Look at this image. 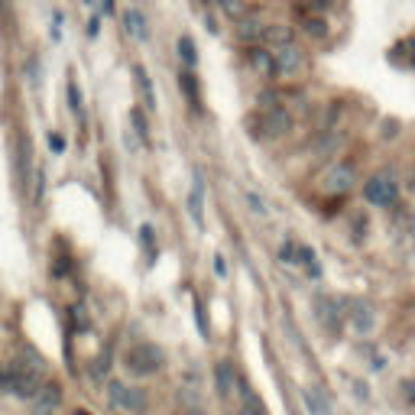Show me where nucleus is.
Wrapping results in <instances>:
<instances>
[{
    "label": "nucleus",
    "instance_id": "obj_1",
    "mask_svg": "<svg viewBox=\"0 0 415 415\" xmlns=\"http://www.w3.org/2000/svg\"><path fill=\"white\" fill-rule=\"evenodd\" d=\"M162 364H166V354H162V348H156V344H133V348L124 354V367H127L133 376H153V373L162 370Z\"/></svg>",
    "mask_w": 415,
    "mask_h": 415
},
{
    "label": "nucleus",
    "instance_id": "obj_2",
    "mask_svg": "<svg viewBox=\"0 0 415 415\" xmlns=\"http://www.w3.org/2000/svg\"><path fill=\"white\" fill-rule=\"evenodd\" d=\"M270 52H272L276 78L296 75V72H302V65H305V52H302V46L296 43V36H292V39H282V43H272Z\"/></svg>",
    "mask_w": 415,
    "mask_h": 415
},
{
    "label": "nucleus",
    "instance_id": "obj_3",
    "mask_svg": "<svg viewBox=\"0 0 415 415\" xmlns=\"http://www.w3.org/2000/svg\"><path fill=\"white\" fill-rule=\"evenodd\" d=\"M13 169H17V188L26 192L29 182H33V143H29V136L26 130L17 133V146H13Z\"/></svg>",
    "mask_w": 415,
    "mask_h": 415
},
{
    "label": "nucleus",
    "instance_id": "obj_4",
    "mask_svg": "<svg viewBox=\"0 0 415 415\" xmlns=\"http://www.w3.org/2000/svg\"><path fill=\"white\" fill-rule=\"evenodd\" d=\"M396 195H399V185H396V178H393V172H376L364 185V198L370 204H380V208H390L396 202Z\"/></svg>",
    "mask_w": 415,
    "mask_h": 415
},
{
    "label": "nucleus",
    "instance_id": "obj_5",
    "mask_svg": "<svg viewBox=\"0 0 415 415\" xmlns=\"http://www.w3.org/2000/svg\"><path fill=\"white\" fill-rule=\"evenodd\" d=\"M107 396H110V406H117L124 409V412L136 415V412H143L146 409V396L143 390H136V386H127V383H110L107 386Z\"/></svg>",
    "mask_w": 415,
    "mask_h": 415
},
{
    "label": "nucleus",
    "instance_id": "obj_6",
    "mask_svg": "<svg viewBox=\"0 0 415 415\" xmlns=\"http://www.w3.org/2000/svg\"><path fill=\"white\" fill-rule=\"evenodd\" d=\"M357 182V172L350 162H334L328 172H324L322 178V188L328 192V195H344V192H350Z\"/></svg>",
    "mask_w": 415,
    "mask_h": 415
},
{
    "label": "nucleus",
    "instance_id": "obj_7",
    "mask_svg": "<svg viewBox=\"0 0 415 415\" xmlns=\"http://www.w3.org/2000/svg\"><path fill=\"white\" fill-rule=\"evenodd\" d=\"M289 127H292V117H289L282 107L270 104V107H263V114H260V130H256V133H263V136H282Z\"/></svg>",
    "mask_w": 415,
    "mask_h": 415
},
{
    "label": "nucleus",
    "instance_id": "obj_8",
    "mask_svg": "<svg viewBox=\"0 0 415 415\" xmlns=\"http://www.w3.org/2000/svg\"><path fill=\"white\" fill-rule=\"evenodd\" d=\"M263 29H266V23H260L256 17H250V13H244L240 20H234V36H237V43H263Z\"/></svg>",
    "mask_w": 415,
    "mask_h": 415
},
{
    "label": "nucleus",
    "instance_id": "obj_9",
    "mask_svg": "<svg viewBox=\"0 0 415 415\" xmlns=\"http://www.w3.org/2000/svg\"><path fill=\"white\" fill-rule=\"evenodd\" d=\"M246 59H250V65H253L260 75H266V78L276 75V68H272V52H270V46L253 43V46H250V52H246Z\"/></svg>",
    "mask_w": 415,
    "mask_h": 415
},
{
    "label": "nucleus",
    "instance_id": "obj_10",
    "mask_svg": "<svg viewBox=\"0 0 415 415\" xmlns=\"http://www.w3.org/2000/svg\"><path fill=\"white\" fill-rule=\"evenodd\" d=\"M36 406H39V415H49L52 409L62 402V390L59 383H46V386H39V393H36Z\"/></svg>",
    "mask_w": 415,
    "mask_h": 415
},
{
    "label": "nucleus",
    "instance_id": "obj_11",
    "mask_svg": "<svg viewBox=\"0 0 415 415\" xmlns=\"http://www.w3.org/2000/svg\"><path fill=\"white\" fill-rule=\"evenodd\" d=\"M214 380H218V393L224 399L234 393V386H237V373H234V364L230 360H220L218 370H214Z\"/></svg>",
    "mask_w": 415,
    "mask_h": 415
},
{
    "label": "nucleus",
    "instance_id": "obj_12",
    "mask_svg": "<svg viewBox=\"0 0 415 415\" xmlns=\"http://www.w3.org/2000/svg\"><path fill=\"white\" fill-rule=\"evenodd\" d=\"M124 26H127V33L133 39H150V29H146V17L140 13L136 7H127L124 10Z\"/></svg>",
    "mask_w": 415,
    "mask_h": 415
},
{
    "label": "nucleus",
    "instance_id": "obj_13",
    "mask_svg": "<svg viewBox=\"0 0 415 415\" xmlns=\"http://www.w3.org/2000/svg\"><path fill=\"white\" fill-rule=\"evenodd\" d=\"M133 75H136V88H140V94H143V104L150 110H156V91H153L150 75H146V68L143 65H133Z\"/></svg>",
    "mask_w": 415,
    "mask_h": 415
},
{
    "label": "nucleus",
    "instance_id": "obj_14",
    "mask_svg": "<svg viewBox=\"0 0 415 415\" xmlns=\"http://www.w3.org/2000/svg\"><path fill=\"white\" fill-rule=\"evenodd\" d=\"M178 88L185 91V98H188V104L198 110V104H202V98H198V81H195V75H192V68H185L182 75H178Z\"/></svg>",
    "mask_w": 415,
    "mask_h": 415
},
{
    "label": "nucleus",
    "instance_id": "obj_15",
    "mask_svg": "<svg viewBox=\"0 0 415 415\" xmlns=\"http://www.w3.org/2000/svg\"><path fill=\"white\" fill-rule=\"evenodd\" d=\"M240 396H244V412L240 415H266V406H263L260 396H256L246 383H240Z\"/></svg>",
    "mask_w": 415,
    "mask_h": 415
},
{
    "label": "nucleus",
    "instance_id": "obj_16",
    "mask_svg": "<svg viewBox=\"0 0 415 415\" xmlns=\"http://www.w3.org/2000/svg\"><path fill=\"white\" fill-rule=\"evenodd\" d=\"M302 29H305V36H312V39H324V36H328V23H324L318 13H305V17H302Z\"/></svg>",
    "mask_w": 415,
    "mask_h": 415
},
{
    "label": "nucleus",
    "instance_id": "obj_17",
    "mask_svg": "<svg viewBox=\"0 0 415 415\" xmlns=\"http://www.w3.org/2000/svg\"><path fill=\"white\" fill-rule=\"evenodd\" d=\"M17 360H20L23 367H29V370H36V373H46V357H43V354H36L33 348H23Z\"/></svg>",
    "mask_w": 415,
    "mask_h": 415
},
{
    "label": "nucleus",
    "instance_id": "obj_18",
    "mask_svg": "<svg viewBox=\"0 0 415 415\" xmlns=\"http://www.w3.org/2000/svg\"><path fill=\"white\" fill-rule=\"evenodd\" d=\"M214 4H218V10H220V13H224L228 20H240V17L246 13V4H244V0H214Z\"/></svg>",
    "mask_w": 415,
    "mask_h": 415
},
{
    "label": "nucleus",
    "instance_id": "obj_19",
    "mask_svg": "<svg viewBox=\"0 0 415 415\" xmlns=\"http://www.w3.org/2000/svg\"><path fill=\"white\" fill-rule=\"evenodd\" d=\"M178 59L185 62V68H195L198 52H195V43H192V36H182V39H178Z\"/></svg>",
    "mask_w": 415,
    "mask_h": 415
},
{
    "label": "nucleus",
    "instance_id": "obj_20",
    "mask_svg": "<svg viewBox=\"0 0 415 415\" xmlns=\"http://www.w3.org/2000/svg\"><path fill=\"white\" fill-rule=\"evenodd\" d=\"M302 399H305V406L312 409L315 415L328 412V406H324V399H322V393H318V390H305V393H302Z\"/></svg>",
    "mask_w": 415,
    "mask_h": 415
},
{
    "label": "nucleus",
    "instance_id": "obj_21",
    "mask_svg": "<svg viewBox=\"0 0 415 415\" xmlns=\"http://www.w3.org/2000/svg\"><path fill=\"white\" fill-rule=\"evenodd\" d=\"M354 324H357V331H370V324H373V318H370V308L367 305H357L354 308Z\"/></svg>",
    "mask_w": 415,
    "mask_h": 415
},
{
    "label": "nucleus",
    "instance_id": "obj_22",
    "mask_svg": "<svg viewBox=\"0 0 415 415\" xmlns=\"http://www.w3.org/2000/svg\"><path fill=\"white\" fill-rule=\"evenodd\" d=\"M130 120H133V127H136V136L146 143V140H150V127H146L143 114H140V110H130Z\"/></svg>",
    "mask_w": 415,
    "mask_h": 415
},
{
    "label": "nucleus",
    "instance_id": "obj_23",
    "mask_svg": "<svg viewBox=\"0 0 415 415\" xmlns=\"http://www.w3.org/2000/svg\"><path fill=\"white\" fill-rule=\"evenodd\" d=\"M68 107H72L78 117H81V91H78L75 81H68Z\"/></svg>",
    "mask_w": 415,
    "mask_h": 415
},
{
    "label": "nucleus",
    "instance_id": "obj_24",
    "mask_svg": "<svg viewBox=\"0 0 415 415\" xmlns=\"http://www.w3.org/2000/svg\"><path fill=\"white\" fill-rule=\"evenodd\" d=\"M305 4L315 10V13H322V10H331V7H334L338 0H305Z\"/></svg>",
    "mask_w": 415,
    "mask_h": 415
},
{
    "label": "nucleus",
    "instance_id": "obj_25",
    "mask_svg": "<svg viewBox=\"0 0 415 415\" xmlns=\"http://www.w3.org/2000/svg\"><path fill=\"white\" fill-rule=\"evenodd\" d=\"M49 146H52V153H62V150H65V140H62L59 133H49Z\"/></svg>",
    "mask_w": 415,
    "mask_h": 415
},
{
    "label": "nucleus",
    "instance_id": "obj_26",
    "mask_svg": "<svg viewBox=\"0 0 415 415\" xmlns=\"http://www.w3.org/2000/svg\"><path fill=\"white\" fill-rule=\"evenodd\" d=\"M246 198H250V204H253V211L266 214V202H263V198H256V195H253V192H250V195H246Z\"/></svg>",
    "mask_w": 415,
    "mask_h": 415
},
{
    "label": "nucleus",
    "instance_id": "obj_27",
    "mask_svg": "<svg viewBox=\"0 0 415 415\" xmlns=\"http://www.w3.org/2000/svg\"><path fill=\"white\" fill-rule=\"evenodd\" d=\"M98 29H101V20H98V17H91V20H88V36L94 39V36H98Z\"/></svg>",
    "mask_w": 415,
    "mask_h": 415
},
{
    "label": "nucleus",
    "instance_id": "obj_28",
    "mask_svg": "<svg viewBox=\"0 0 415 415\" xmlns=\"http://www.w3.org/2000/svg\"><path fill=\"white\" fill-rule=\"evenodd\" d=\"M292 256H296V246H292V244H286V246H282V260H286V263H296Z\"/></svg>",
    "mask_w": 415,
    "mask_h": 415
},
{
    "label": "nucleus",
    "instance_id": "obj_29",
    "mask_svg": "<svg viewBox=\"0 0 415 415\" xmlns=\"http://www.w3.org/2000/svg\"><path fill=\"white\" fill-rule=\"evenodd\" d=\"M104 10L110 13V10H114V0H104Z\"/></svg>",
    "mask_w": 415,
    "mask_h": 415
},
{
    "label": "nucleus",
    "instance_id": "obj_30",
    "mask_svg": "<svg viewBox=\"0 0 415 415\" xmlns=\"http://www.w3.org/2000/svg\"><path fill=\"white\" fill-rule=\"evenodd\" d=\"M75 415H88V412H75Z\"/></svg>",
    "mask_w": 415,
    "mask_h": 415
},
{
    "label": "nucleus",
    "instance_id": "obj_31",
    "mask_svg": "<svg viewBox=\"0 0 415 415\" xmlns=\"http://www.w3.org/2000/svg\"><path fill=\"white\" fill-rule=\"evenodd\" d=\"M85 4H94V0H85Z\"/></svg>",
    "mask_w": 415,
    "mask_h": 415
}]
</instances>
